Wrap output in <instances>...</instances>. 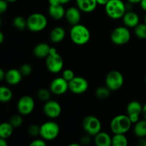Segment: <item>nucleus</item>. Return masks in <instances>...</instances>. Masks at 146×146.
Here are the masks:
<instances>
[{
    "instance_id": "nucleus-1",
    "label": "nucleus",
    "mask_w": 146,
    "mask_h": 146,
    "mask_svg": "<svg viewBox=\"0 0 146 146\" xmlns=\"http://www.w3.org/2000/svg\"><path fill=\"white\" fill-rule=\"evenodd\" d=\"M70 38L73 43L76 45H85L90 41L91 32L84 24H76L70 30Z\"/></svg>"
},
{
    "instance_id": "nucleus-2",
    "label": "nucleus",
    "mask_w": 146,
    "mask_h": 146,
    "mask_svg": "<svg viewBox=\"0 0 146 146\" xmlns=\"http://www.w3.org/2000/svg\"><path fill=\"white\" fill-rule=\"evenodd\" d=\"M132 122L128 115H118L111 121L110 128L113 134H125L131 129Z\"/></svg>"
},
{
    "instance_id": "nucleus-3",
    "label": "nucleus",
    "mask_w": 146,
    "mask_h": 146,
    "mask_svg": "<svg viewBox=\"0 0 146 146\" xmlns=\"http://www.w3.org/2000/svg\"><path fill=\"white\" fill-rule=\"evenodd\" d=\"M105 11L110 18L119 19L127 11V7L122 0H110L106 4Z\"/></svg>"
},
{
    "instance_id": "nucleus-4",
    "label": "nucleus",
    "mask_w": 146,
    "mask_h": 146,
    "mask_svg": "<svg viewBox=\"0 0 146 146\" xmlns=\"http://www.w3.org/2000/svg\"><path fill=\"white\" fill-rule=\"evenodd\" d=\"M46 66L52 74H57L62 71L64 60L54 47H51L49 55L46 58Z\"/></svg>"
},
{
    "instance_id": "nucleus-5",
    "label": "nucleus",
    "mask_w": 146,
    "mask_h": 146,
    "mask_svg": "<svg viewBox=\"0 0 146 146\" xmlns=\"http://www.w3.org/2000/svg\"><path fill=\"white\" fill-rule=\"evenodd\" d=\"M27 28L32 32H38L46 27L48 21L44 14L41 13L31 14L27 19Z\"/></svg>"
},
{
    "instance_id": "nucleus-6",
    "label": "nucleus",
    "mask_w": 146,
    "mask_h": 146,
    "mask_svg": "<svg viewBox=\"0 0 146 146\" xmlns=\"http://www.w3.org/2000/svg\"><path fill=\"white\" fill-rule=\"evenodd\" d=\"M60 128L54 121H46L40 126V136L45 141H53L59 135Z\"/></svg>"
},
{
    "instance_id": "nucleus-7",
    "label": "nucleus",
    "mask_w": 146,
    "mask_h": 146,
    "mask_svg": "<svg viewBox=\"0 0 146 146\" xmlns=\"http://www.w3.org/2000/svg\"><path fill=\"white\" fill-rule=\"evenodd\" d=\"M131 39V32L127 27H118L111 34V40L114 44L122 46L126 44Z\"/></svg>"
},
{
    "instance_id": "nucleus-8",
    "label": "nucleus",
    "mask_w": 146,
    "mask_h": 146,
    "mask_svg": "<svg viewBox=\"0 0 146 146\" xmlns=\"http://www.w3.org/2000/svg\"><path fill=\"white\" fill-rule=\"evenodd\" d=\"M83 128L88 135L95 136L101 131V122L94 115H88L85 117L82 123Z\"/></svg>"
},
{
    "instance_id": "nucleus-9",
    "label": "nucleus",
    "mask_w": 146,
    "mask_h": 146,
    "mask_svg": "<svg viewBox=\"0 0 146 146\" xmlns=\"http://www.w3.org/2000/svg\"><path fill=\"white\" fill-rule=\"evenodd\" d=\"M106 86L111 91L119 90L123 86L124 83V77L120 71L113 70L106 75L105 79Z\"/></svg>"
},
{
    "instance_id": "nucleus-10",
    "label": "nucleus",
    "mask_w": 146,
    "mask_h": 146,
    "mask_svg": "<svg viewBox=\"0 0 146 146\" xmlns=\"http://www.w3.org/2000/svg\"><path fill=\"white\" fill-rule=\"evenodd\" d=\"M35 108V102L30 96L21 97L17 103V110L21 115H27L33 112Z\"/></svg>"
},
{
    "instance_id": "nucleus-11",
    "label": "nucleus",
    "mask_w": 146,
    "mask_h": 146,
    "mask_svg": "<svg viewBox=\"0 0 146 146\" xmlns=\"http://www.w3.org/2000/svg\"><path fill=\"white\" fill-rule=\"evenodd\" d=\"M88 83L84 77L75 76L68 82V89L73 94H84L88 90Z\"/></svg>"
},
{
    "instance_id": "nucleus-12",
    "label": "nucleus",
    "mask_w": 146,
    "mask_h": 146,
    "mask_svg": "<svg viewBox=\"0 0 146 146\" xmlns=\"http://www.w3.org/2000/svg\"><path fill=\"white\" fill-rule=\"evenodd\" d=\"M43 111L47 117L54 119V118H58L61 115L62 108L59 103L50 99L49 101L45 102Z\"/></svg>"
},
{
    "instance_id": "nucleus-13",
    "label": "nucleus",
    "mask_w": 146,
    "mask_h": 146,
    "mask_svg": "<svg viewBox=\"0 0 146 146\" xmlns=\"http://www.w3.org/2000/svg\"><path fill=\"white\" fill-rule=\"evenodd\" d=\"M126 111L132 123H136L140 120V115L142 114L143 106L137 101H131L127 106Z\"/></svg>"
},
{
    "instance_id": "nucleus-14",
    "label": "nucleus",
    "mask_w": 146,
    "mask_h": 146,
    "mask_svg": "<svg viewBox=\"0 0 146 146\" xmlns=\"http://www.w3.org/2000/svg\"><path fill=\"white\" fill-rule=\"evenodd\" d=\"M49 89L55 95H62L68 89V82L63 77H58L53 80L49 86Z\"/></svg>"
},
{
    "instance_id": "nucleus-15",
    "label": "nucleus",
    "mask_w": 146,
    "mask_h": 146,
    "mask_svg": "<svg viewBox=\"0 0 146 146\" xmlns=\"http://www.w3.org/2000/svg\"><path fill=\"white\" fill-rule=\"evenodd\" d=\"M81 10L78 7H71L66 10L65 18L70 24L72 26L79 24L81 19Z\"/></svg>"
},
{
    "instance_id": "nucleus-16",
    "label": "nucleus",
    "mask_w": 146,
    "mask_h": 146,
    "mask_svg": "<svg viewBox=\"0 0 146 146\" xmlns=\"http://www.w3.org/2000/svg\"><path fill=\"white\" fill-rule=\"evenodd\" d=\"M22 74L20 70L11 68L6 72L5 81L11 86H16L19 84L22 79Z\"/></svg>"
},
{
    "instance_id": "nucleus-17",
    "label": "nucleus",
    "mask_w": 146,
    "mask_h": 146,
    "mask_svg": "<svg viewBox=\"0 0 146 146\" xmlns=\"http://www.w3.org/2000/svg\"><path fill=\"white\" fill-rule=\"evenodd\" d=\"M122 19L124 25L128 28H135L140 22L138 14L132 11H126Z\"/></svg>"
},
{
    "instance_id": "nucleus-18",
    "label": "nucleus",
    "mask_w": 146,
    "mask_h": 146,
    "mask_svg": "<svg viewBox=\"0 0 146 146\" xmlns=\"http://www.w3.org/2000/svg\"><path fill=\"white\" fill-rule=\"evenodd\" d=\"M77 7L83 12L91 13L96 8V0H76Z\"/></svg>"
},
{
    "instance_id": "nucleus-19",
    "label": "nucleus",
    "mask_w": 146,
    "mask_h": 146,
    "mask_svg": "<svg viewBox=\"0 0 146 146\" xmlns=\"http://www.w3.org/2000/svg\"><path fill=\"white\" fill-rule=\"evenodd\" d=\"M66 10L62 4L56 5H49L48 7V14L54 19L60 20L65 17Z\"/></svg>"
},
{
    "instance_id": "nucleus-20",
    "label": "nucleus",
    "mask_w": 146,
    "mask_h": 146,
    "mask_svg": "<svg viewBox=\"0 0 146 146\" xmlns=\"http://www.w3.org/2000/svg\"><path fill=\"white\" fill-rule=\"evenodd\" d=\"M51 47L46 43H39L34 48V54L40 58H46L51 52Z\"/></svg>"
},
{
    "instance_id": "nucleus-21",
    "label": "nucleus",
    "mask_w": 146,
    "mask_h": 146,
    "mask_svg": "<svg viewBox=\"0 0 146 146\" xmlns=\"http://www.w3.org/2000/svg\"><path fill=\"white\" fill-rule=\"evenodd\" d=\"M94 143L97 146H111L112 138L106 132H101L94 136Z\"/></svg>"
},
{
    "instance_id": "nucleus-22",
    "label": "nucleus",
    "mask_w": 146,
    "mask_h": 146,
    "mask_svg": "<svg viewBox=\"0 0 146 146\" xmlns=\"http://www.w3.org/2000/svg\"><path fill=\"white\" fill-rule=\"evenodd\" d=\"M66 31L63 27H56L50 32L49 38L53 43H59L64 39Z\"/></svg>"
},
{
    "instance_id": "nucleus-23",
    "label": "nucleus",
    "mask_w": 146,
    "mask_h": 146,
    "mask_svg": "<svg viewBox=\"0 0 146 146\" xmlns=\"http://www.w3.org/2000/svg\"><path fill=\"white\" fill-rule=\"evenodd\" d=\"M133 133L138 138H145L146 137V120H139L133 128Z\"/></svg>"
},
{
    "instance_id": "nucleus-24",
    "label": "nucleus",
    "mask_w": 146,
    "mask_h": 146,
    "mask_svg": "<svg viewBox=\"0 0 146 146\" xmlns=\"http://www.w3.org/2000/svg\"><path fill=\"white\" fill-rule=\"evenodd\" d=\"M13 131L14 126L9 122L2 123L0 125V138L7 139L12 135Z\"/></svg>"
},
{
    "instance_id": "nucleus-25",
    "label": "nucleus",
    "mask_w": 146,
    "mask_h": 146,
    "mask_svg": "<svg viewBox=\"0 0 146 146\" xmlns=\"http://www.w3.org/2000/svg\"><path fill=\"white\" fill-rule=\"evenodd\" d=\"M13 97V93L10 88L7 86L0 87V101L1 103H8Z\"/></svg>"
},
{
    "instance_id": "nucleus-26",
    "label": "nucleus",
    "mask_w": 146,
    "mask_h": 146,
    "mask_svg": "<svg viewBox=\"0 0 146 146\" xmlns=\"http://www.w3.org/2000/svg\"><path fill=\"white\" fill-rule=\"evenodd\" d=\"M128 144V138L124 134H114L112 137L113 146H127Z\"/></svg>"
},
{
    "instance_id": "nucleus-27",
    "label": "nucleus",
    "mask_w": 146,
    "mask_h": 146,
    "mask_svg": "<svg viewBox=\"0 0 146 146\" xmlns=\"http://www.w3.org/2000/svg\"><path fill=\"white\" fill-rule=\"evenodd\" d=\"M135 35L140 39H146V24H138L134 28Z\"/></svg>"
},
{
    "instance_id": "nucleus-28",
    "label": "nucleus",
    "mask_w": 146,
    "mask_h": 146,
    "mask_svg": "<svg viewBox=\"0 0 146 146\" xmlns=\"http://www.w3.org/2000/svg\"><path fill=\"white\" fill-rule=\"evenodd\" d=\"M13 26L16 29L19 30H24L26 28H27V20L25 19L22 17H16L13 19L12 21Z\"/></svg>"
},
{
    "instance_id": "nucleus-29",
    "label": "nucleus",
    "mask_w": 146,
    "mask_h": 146,
    "mask_svg": "<svg viewBox=\"0 0 146 146\" xmlns=\"http://www.w3.org/2000/svg\"><path fill=\"white\" fill-rule=\"evenodd\" d=\"M111 91V90L106 86H100L98 88H96L95 94L97 98H100V99H105L109 96Z\"/></svg>"
},
{
    "instance_id": "nucleus-30",
    "label": "nucleus",
    "mask_w": 146,
    "mask_h": 146,
    "mask_svg": "<svg viewBox=\"0 0 146 146\" xmlns=\"http://www.w3.org/2000/svg\"><path fill=\"white\" fill-rule=\"evenodd\" d=\"M46 88H41L37 92V97L40 101L46 102L51 99V93Z\"/></svg>"
},
{
    "instance_id": "nucleus-31",
    "label": "nucleus",
    "mask_w": 146,
    "mask_h": 146,
    "mask_svg": "<svg viewBox=\"0 0 146 146\" xmlns=\"http://www.w3.org/2000/svg\"><path fill=\"white\" fill-rule=\"evenodd\" d=\"M23 121L24 120L21 115H14L9 120V123L14 126V128H18L21 126L23 123Z\"/></svg>"
},
{
    "instance_id": "nucleus-32",
    "label": "nucleus",
    "mask_w": 146,
    "mask_h": 146,
    "mask_svg": "<svg viewBox=\"0 0 146 146\" xmlns=\"http://www.w3.org/2000/svg\"><path fill=\"white\" fill-rule=\"evenodd\" d=\"M28 133L32 137L38 136L40 135V126L36 124L31 125L28 128Z\"/></svg>"
},
{
    "instance_id": "nucleus-33",
    "label": "nucleus",
    "mask_w": 146,
    "mask_h": 146,
    "mask_svg": "<svg viewBox=\"0 0 146 146\" xmlns=\"http://www.w3.org/2000/svg\"><path fill=\"white\" fill-rule=\"evenodd\" d=\"M19 70L21 74H22V75L24 76H27L30 75L32 72V68H31V65L29 64H24L21 65Z\"/></svg>"
},
{
    "instance_id": "nucleus-34",
    "label": "nucleus",
    "mask_w": 146,
    "mask_h": 146,
    "mask_svg": "<svg viewBox=\"0 0 146 146\" xmlns=\"http://www.w3.org/2000/svg\"><path fill=\"white\" fill-rule=\"evenodd\" d=\"M75 76H76L74 74V72L71 69H65L62 73V77L64 79L66 80L68 82L71 81Z\"/></svg>"
},
{
    "instance_id": "nucleus-35",
    "label": "nucleus",
    "mask_w": 146,
    "mask_h": 146,
    "mask_svg": "<svg viewBox=\"0 0 146 146\" xmlns=\"http://www.w3.org/2000/svg\"><path fill=\"white\" fill-rule=\"evenodd\" d=\"M30 146H46V143L45 140L42 139H36L33 141L31 143L29 144Z\"/></svg>"
},
{
    "instance_id": "nucleus-36",
    "label": "nucleus",
    "mask_w": 146,
    "mask_h": 146,
    "mask_svg": "<svg viewBox=\"0 0 146 146\" xmlns=\"http://www.w3.org/2000/svg\"><path fill=\"white\" fill-rule=\"evenodd\" d=\"M8 1L6 0H0V13L3 14L8 9Z\"/></svg>"
},
{
    "instance_id": "nucleus-37",
    "label": "nucleus",
    "mask_w": 146,
    "mask_h": 146,
    "mask_svg": "<svg viewBox=\"0 0 146 146\" xmlns=\"http://www.w3.org/2000/svg\"><path fill=\"white\" fill-rule=\"evenodd\" d=\"M88 135H84V136H83L81 138V141L84 145H88V144H89L91 143V139H90V137Z\"/></svg>"
},
{
    "instance_id": "nucleus-38",
    "label": "nucleus",
    "mask_w": 146,
    "mask_h": 146,
    "mask_svg": "<svg viewBox=\"0 0 146 146\" xmlns=\"http://www.w3.org/2000/svg\"><path fill=\"white\" fill-rule=\"evenodd\" d=\"M138 145L139 146H146V139H145V138H141L138 141Z\"/></svg>"
},
{
    "instance_id": "nucleus-39",
    "label": "nucleus",
    "mask_w": 146,
    "mask_h": 146,
    "mask_svg": "<svg viewBox=\"0 0 146 146\" xmlns=\"http://www.w3.org/2000/svg\"><path fill=\"white\" fill-rule=\"evenodd\" d=\"M6 76V72L4 71V69L1 68L0 69V80L1 81H3L4 79H5Z\"/></svg>"
},
{
    "instance_id": "nucleus-40",
    "label": "nucleus",
    "mask_w": 146,
    "mask_h": 146,
    "mask_svg": "<svg viewBox=\"0 0 146 146\" xmlns=\"http://www.w3.org/2000/svg\"><path fill=\"white\" fill-rule=\"evenodd\" d=\"M97 3H98V5H101V6H106V4L110 1V0H96Z\"/></svg>"
},
{
    "instance_id": "nucleus-41",
    "label": "nucleus",
    "mask_w": 146,
    "mask_h": 146,
    "mask_svg": "<svg viewBox=\"0 0 146 146\" xmlns=\"http://www.w3.org/2000/svg\"><path fill=\"white\" fill-rule=\"evenodd\" d=\"M140 5H141V9L143 11H146V0H141V1L140 2Z\"/></svg>"
},
{
    "instance_id": "nucleus-42",
    "label": "nucleus",
    "mask_w": 146,
    "mask_h": 146,
    "mask_svg": "<svg viewBox=\"0 0 146 146\" xmlns=\"http://www.w3.org/2000/svg\"><path fill=\"white\" fill-rule=\"evenodd\" d=\"M0 145L1 146H7L8 143L7 142V139L5 138H0Z\"/></svg>"
},
{
    "instance_id": "nucleus-43",
    "label": "nucleus",
    "mask_w": 146,
    "mask_h": 146,
    "mask_svg": "<svg viewBox=\"0 0 146 146\" xmlns=\"http://www.w3.org/2000/svg\"><path fill=\"white\" fill-rule=\"evenodd\" d=\"M143 116L144 119L146 120V103L143 106Z\"/></svg>"
},
{
    "instance_id": "nucleus-44",
    "label": "nucleus",
    "mask_w": 146,
    "mask_h": 146,
    "mask_svg": "<svg viewBox=\"0 0 146 146\" xmlns=\"http://www.w3.org/2000/svg\"><path fill=\"white\" fill-rule=\"evenodd\" d=\"M70 1H71V0H58V2L60 4H62V5L68 4Z\"/></svg>"
},
{
    "instance_id": "nucleus-45",
    "label": "nucleus",
    "mask_w": 146,
    "mask_h": 146,
    "mask_svg": "<svg viewBox=\"0 0 146 146\" xmlns=\"http://www.w3.org/2000/svg\"><path fill=\"white\" fill-rule=\"evenodd\" d=\"M129 2V4H140L141 0H127Z\"/></svg>"
},
{
    "instance_id": "nucleus-46",
    "label": "nucleus",
    "mask_w": 146,
    "mask_h": 146,
    "mask_svg": "<svg viewBox=\"0 0 146 146\" xmlns=\"http://www.w3.org/2000/svg\"><path fill=\"white\" fill-rule=\"evenodd\" d=\"M4 41V36L2 32H0V44H2Z\"/></svg>"
},
{
    "instance_id": "nucleus-47",
    "label": "nucleus",
    "mask_w": 146,
    "mask_h": 146,
    "mask_svg": "<svg viewBox=\"0 0 146 146\" xmlns=\"http://www.w3.org/2000/svg\"><path fill=\"white\" fill-rule=\"evenodd\" d=\"M69 146H80V145L78 143H71L68 145Z\"/></svg>"
},
{
    "instance_id": "nucleus-48",
    "label": "nucleus",
    "mask_w": 146,
    "mask_h": 146,
    "mask_svg": "<svg viewBox=\"0 0 146 146\" xmlns=\"http://www.w3.org/2000/svg\"><path fill=\"white\" fill-rule=\"evenodd\" d=\"M7 1H8L9 3H13V2H15V1H18V0H6Z\"/></svg>"
},
{
    "instance_id": "nucleus-49",
    "label": "nucleus",
    "mask_w": 146,
    "mask_h": 146,
    "mask_svg": "<svg viewBox=\"0 0 146 146\" xmlns=\"http://www.w3.org/2000/svg\"><path fill=\"white\" fill-rule=\"evenodd\" d=\"M144 21H145V23L146 24V14H145V18H144Z\"/></svg>"
},
{
    "instance_id": "nucleus-50",
    "label": "nucleus",
    "mask_w": 146,
    "mask_h": 146,
    "mask_svg": "<svg viewBox=\"0 0 146 146\" xmlns=\"http://www.w3.org/2000/svg\"><path fill=\"white\" fill-rule=\"evenodd\" d=\"M145 82H146V75H145Z\"/></svg>"
}]
</instances>
